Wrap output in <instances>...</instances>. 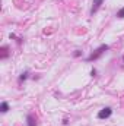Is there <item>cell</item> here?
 Wrapping results in <instances>:
<instances>
[{"label":"cell","instance_id":"1","mask_svg":"<svg viewBox=\"0 0 124 126\" xmlns=\"http://www.w3.org/2000/svg\"><path fill=\"white\" fill-rule=\"evenodd\" d=\"M108 48H110V47H108L107 44L99 46L96 50H93V53L91 54V56H88V57H86V62H93V60H98V59H99V57H101V56H102L107 50H108Z\"/></svg>","mask_w":124,"mask_h":126},{"label":"cell","instance_id":"2","mask_svg":"<svg viewBox=\"0 0 124 126\" xmlns=\"http://www.w3.org/2000/svg\"><path fill=\"white\" fill-rule=\"evenodd\" d=\"M111 114H112L111 107H104L102 110H99V113H98V119H108Z\"/></svg>","mask_w":124,"mask_h":126},{"label":"cell","instance_id":"3","mask_svg":"<svg viewBox=\"0 0 124 126\" xmlns=\"http://www.w3.org/2000/svg\"><path fill=\"white\" fill-rule=\"evenodd\" d=\"M102 1L104 0H93V3H92V9H91V13H95L98 9H99V6L102 4Z\"/></svg>","mask_w":124,"mask_h":126},{"label":"cell","instance_id":"4","mask_svg":"<svg viewBox=\"0 0 124 126\" xmlns=\"http://www.w3.org/2000/svg\"><path fill=\"white\" fill-rule=\"evenodd\" d=\"M26 125L28 126H37V120H35V117H34L32 114H28V116H26Z\"/></svg>","mask_w":124,"mask_h":126},{"label":"cell","instance_id":"5","mask_svg":"<svg viewBox=\"0 0 124 126\" xmlns=\"http://www.w3.org/2000/svg\"><path fill=\"white\" fill-rule=\"evenodd\" d=\"M7 110H9V104H7L6 101H3L1 106H0V111H1V113H6Z\"/></svg>","mask_w":124,"mask_h":126},{"label":"cell","instance_id":"6","mask_svg":"<svg viewBox=\"0 0 124 126\" xmlns=\"http://www.w3.org/2000/svg\"><path fill=\"white\" fill-rule=\"evenodd\" d=\"M1 51H3V53H1V59H6V57H7V47L3 46V47H1Z\"/></svg>","mask_w":124,"mask_h":126},{"label":"cell","instance_id":"7","mask_svg":"<svg viewBox=\"0 0 124 126\" xmlns=\"http://www.w3.org/2000/svg\"><path fill=\"white\" fill-rule=\"evenodd\" d=\"M26 78H28V72H24V73H22V75L19 76V82H22V81H25Z\"/></svg>","mask_w":124,"mask_h":126},{"label":"cell","instance_id":"8","mask_svg":"<svg viewBox=\"0 0 124 126\" xmlns=\"http://www.w3.org/2000/svg\"><path fill=\"white\" fill-rule=\"evenodd\" d=\"M117 16H118L120 19H123V18H124V7H121V9L117 12Z\"/></svg>","mask_w":124,"mask_h":126},{"label":"cell","instance_id":"9","mask_svg":"<svg viewBox=\"0 0 124 126\" xmlns=\"http://www.w3.org/2000/svg\"><path fill=\"white\" fill-rule=\"evenodd\" d=\"M80 54H82V53H80V51H79V50H76V51H74V53H73V56H74V57H79V56H80Z\"/></svg>","mask_w":124,"mask_h":126},{"label":"cell","instance_id":"10","mask_svg":"<svg viewBox=\"0 0 124 126\" xmlns=\"http://www.w3.org/2000/svg\"><path fill=\"white\" fill-rule=\"evenodd\" d=\"M91 75H92V76H95V75H96V70H95V69H92V72H91Z\"/></svg>","mask_w":124,"mask_h":126},{"label":"cell","instance_id":"11","mask_svg":"<svg viewBox=\"0 0 124 126\" xmlns=\"http://www.w3.org/2000/svg\"><path fill=\"white\" fill-rule=\"evenodd\" d=\"M123 60H124V57H123Z\"/></svg>","mask_w":124,"mask_h":126}]
</instances>
